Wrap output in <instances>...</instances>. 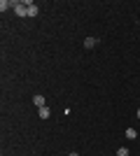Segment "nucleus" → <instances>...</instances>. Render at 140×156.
<instances>
[{"label":"nucleus","instance_id":"1","mask_svg":"<svg viewBox=\"0 0 140 156\" xmlns=\"http://www.w3.org/2000/svg\"><path fill=\"white\" fill-rule=\"evenodd\" d=\"M14 12L19 16H28V5L26 2H14Z\"/></svg>","mask_w":140,"mask_h":156},{"label":"nucleus","instance_id":"2","mask_svg":"<svg viewBox=\"0 0 140 156\" xmlns=\"http://www.w3.org/2000/svg\"><path fill=\"white\" fill-rule=\"evenodd\" d=\"M33 103L38 105V110H40V107H45V105H47V100H45V96H40V93H38V96H33Z\"/></svg>","mask_w":140,"mask_h":156},{"label":"nucleus","instance_id":"3","mask_svg":"<svg viewBox=\"0 0 140 156\" xmlns=\"http://www.w3.org/2000/svg\"><path fill=\"white\" fill-rule=\"evenodd\" d=\"M38 114H40V119H49V117H52V110L45 105V107H40V110H38Z\"/></svg>","mask_w":140,"mask_h":156},{"label":"nucleus","instance_id":"4","mask_svg":"<svg viewBox=\"0 0 140 156\" xmlns=\"http://www.w3.org/2000/svg\"><path fill=\"white\" fill-rule=\"evenodd\" d=\"M96 44H98V40H96V37H87V40H84V47H87V49H93Z\"/></svg>","mask_w":140,"mask_h":156},{"label":"nucleus","instance_id":"5","mask_svg":"<svg viewBox=\"0 0 140 156\" xmlns=\"http://www.w3.org/2000/svg\"><path fill=\"white\" fill-rule=\"evenodd\" d=\"M26 5H28V16H38V7L33 2H26Z\"/></svg>","mask_w":140,"mask_h":156},{"label":"nucleus","instance_id":"6","mask_svg":"<svg viewBox=\"0 0 140 156\" xmlns=\"http://www.w3.org/2000/svg\"><path fill=\"white\" fill-rule=\"evenodd\" d=\"M126 137H128V140H135V137H138L135 128H126Z\"/></svg>","mask_w":140,"mask_h":156},{"label":"nucleus","instance_id":"7","mask_svg":"<svg viewBox=\"0 0 140 156\" xmlns=\"http://www.w3.org/2000/svg\"><path fill=\"white\" fill-rule=\"evenodd\" d=\"M7 7H14V2H9V0H0V9L5 12Z\"/></svg>","mask_w":140,"mask_h":156},{"label":"nucleus","instance_id":"8","mask_svg":"<svg viewBox=\"0 0 140 156\" xmlns=\"http://www.w3.org/2000/svg\"><path fill=\"white\" fill-rule=\"evenodd\" d=\"M117 156H128V149L126 147H119V149H117Z\"/></svg>","mask_w":140,"mask_h":156},{"label":"nucleus","instance_id":"9","mask_svg":"<svg viewBox=\"0 0 140 156\" xmlns=\"http://www.w3.org/2000/svg\"><path fill=\"white\" fill-rule=\"evenodd\" d=\"M68 156H80V154H75V151H73V154H68Z\"/></svg>","mask_w":140,"mask_h":156},{"label":"nucleus","instance_id":"10","mask_svg":"<svg viewBox=\"0 0 140 156\" xmlns=\"http://www.w3.org/2000/svg\"><path fill=\"white\" fill-rule=\"evenodd\" d=\"M138 119H140V110H138Z\"/></svg>","mask_w":140,"mask_h":156}]
</instances>
